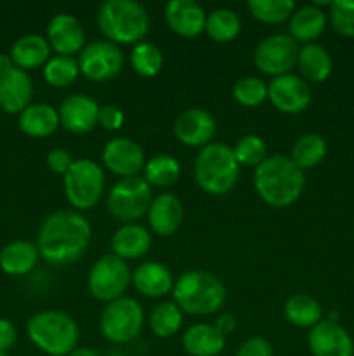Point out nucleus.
<instances>
[{"instance_id": "obj_1", "label": "nucleus", "mask_w": 354, "mask_h": 356, "mask_svg": "<svg viewBox=\"0 0 354 356\" xmlns=\"http://www.w3.org/2000/svg\"><path fill=\"white\" fill-rule=\"evenodd\" d=\"M92 238L90 222L78 211L61 209L44 219L38 228L37 249L52 266H68L87 252Z\"/></svg>"}, {"instance_id": "obj_2", "label": "nucleus", "mask_w": 354, "mask_h": 356, "mask_svg": "<svg viewBox=\"0 0 354 356\" xmlns=\"http://www.w3.org/2000/svg\"><path fill=\"white\" fill-rule=\"evenodd\" d=\"M305 186V176L290 156L271 155L253 169V188L260 200L276 209L294 205Z\"/></svg>"}, {"instance_id": "obj_3", "label": "nucleus", "mask_w": 354, "mask_h": 356, "mask_svg": "<svg viewBox=\"0 0 354 356\" xmlns=\"http://www.w3.org/2000/svg\"><path fill=\"white\" fill-rule=\"evenodd\" d=\"M97 26L111 44L135 45L149 33L148 10L135 0H106L97 10Z\"/></svg>"}, {"instance_id": "obj_4", "label": "nucleus", "mask_w": 354, "mask_h": 356, "mask_svg": "<svg viewBox=\"0 0 354 356\" xmlns=\"http://www.w3.org/2000/svg\"><path fill=\"white\" fill-rule=\"evenodd\" d=\"M174 302L193 316L215 315L226 302V287L215 275L189 270L180 275L172 289Z\"/></svg>"}, {"instance_id": "obj_5", "label": "nucleus", "mask_w": 354, "mask_h": 356, "mask_svg": "<svg viewBox=\"0 0 354 356\" xmlns=\"http://www.w3.org/2000/svg\"><path fill=\"white\" fill-rule=\"evenodd\" d=\"M26 334L33 346L49 356H69L78 348V323L68 313L58 309L35 313L28 320Z\"/></svg>"}, {"instance_id": "obj_6", "label": "nucleus", "mask_w": 354, "mask_h": 356, "mask_svg": "<svg viewBox=\"0 0 354 356\" xmlns=\"http://www.w3.org/2000/svg\"><path fill=\"white\" fill-rule=\"evenodd\" d=\"M239 169L233 148L222 143H210L200 149L194 160V179L201 191L214 197L229 193L236 186Z\"/></svg>"}, {"instance_id": "obj_7", "label": "nucleus", "mask_w": 354, "mask_h": 356, "mask_svg": "<svg viewBox=\"0 0 354 356\" xmlns=\"http://www.w3.org/2000/svg\"><path fill=\"white\" fill-rule=\"evenodd\" d=\"M106 188L104 169L90 159L73 162L68 172L62 176V190L66 200L75 211H90L101 200Z\"/></svg>"}, {"instance_id": "obj_8", "label": "nucleus", "mask_w": 354, "mask_h": 356, "mask_svg": "<svg viewBox=\"0 0 354 356\" xmlns=\"http://www.w3.org/2000/svg\"><path fill=\"white\" fill-rule=\"evenodd\" d=\"M153 202L151 186L141 176L124 177L111 186L106 207L115 219L124 225L144 218Z\"/></svg>"}, {"instance_id": "obj_9", "label": "nucleus", "mask_w": 354, "mask_h": 356, "mask_svg": "<svg viewBox=\"0 0 354 356\" xmlns=\"http://www.w3.org/2000/svg\"><path fill=\"white\" fill-rule=\"evenodd\" d=\"M144 323V309L135 299L120 298L104 306L99 329L104 339L113 344H127L139 336Z\"/></svg>"}, {"instance_id": "obj_10", "label": "nucleus", "mask_w": 354, "mask_h": 356, "mask_svg": "<svg viewBox=\"0 0 354 356\" xmlns=\"http://www.w3.org/2000/svg\"><path fill=\"white\" fill-rule=\"evenodd\" d=\"M132 282V271L127 261L115 254L99 257L90 268L87 277V289L90 296L99 302H113L124 298L125 291Z\"/></svg>"}, {"instance_id": "obj_11", "label": "nucleus", "mask_w": 354, "mask_h": 356, "mask_svg": "<svg viewBox=\"0 0 354 356\" xmlns=\"http://www.w3.org/2000/svg\"><path fill=\"white\" fill-rule=\"evenodd\" d=\"M297 42L287 33H274L260 40L253 51V65L266 75L280 76L290 73L297 66L298 58Z\"/></svg>"}, {"instance_id": "obj_12", "label": "nucleus", "mask_w": 354, "mask_h": 356, "mask_svg": "<svg viewBox=\"0 0 354 356\" xmlns=\"http://www.w3.org/2000/svg\"><path fill=\"white\" fill-rule=\"evenodd\" d=\"M80 73L92 82H108L124 68V52L120 45L108 40L87 44L76 58Z\"/></svg>"}, {"instance_id": "obj_13", "label": "nucleus", "mask_w": 354, "mask_h": 356, "mask_svg": "<svg viewBox=\"0 0 354 356\" xmlns=\"http://www.w3.org/2000/svg\"><path fill=\"white\" fill-rule=\"evenodd\" d=\"M267 99L281 113L298 115L311 106V87L301 75L294 73L274 76L267 82Z\"/></svg>"}, {"instance_id": "obj_14", "label": "nucleus", "mask_w": 354, "mask_h": 356, "mask_svg": "<svg viewBox=\"0 0 354 356\" xmlns=\"http://www.w3.org/2000/svg\"><path fill=\"white\" fill-rule=\"evenodd\" d=\"M177 141L189 148H205L217 132V122L203 108H187L180 111L172 125Z\"/></svg>"}, {"instance_id": "obj_15", "label": "nucleus", "mask_w": 354, "mask_h": 356, "mask_svg": "<svg viewBox=\"0 0 354 356\" xmlns=\"http://www.w3.org/2000/svg\"><path fill=\"white\" fill-rule=\"evenodd\" d=\"M104 167L110 172L124 177H134L139 176L141 170H144L146 156L144 149L128 138H113L103 146V153H101Z\"/></svg>"}, {"instance_id": "obj_16", "label": "nucleus", "mask_w": 354, "mask_h": 356, "mask_svg": "<svg viewBox=\"0 0 354 356\" xmlns=\"http://www.w3.org/2000/svg\"><path fill=\"white\" fill-rule=\"evenodd\" d=\"M307 346L312 356H354L351 334L332 320H321L309 330Z\"/></svg>"}, {"instance_id": "obj_17", "label": "nucleus", "mask_w": 354, "mask_h": 356, "mask_svg": "<svg viewBox=\"0 0 354 356\" xmlns=\"http://www.w3.org/2000/svg\"><path fill=\"white\" fill-rule=\"evenodd\" d=\"M47 42L52 51L58 56L80 54L85 47V31L78 17L68 13H59L49 21L47 24Z\"/></svg>"}, {"instance_id": "obj_18", "label": "nucleus", "mask_w": 354, "mask_h": 356, "mask_svg": "<svg viewBox=\"0 0 354 356\" xmlns=\"http://www.w3.org/2000/svg\"><path fill=\"white\" fill-rule=\"evenodd\" d=\"M99 104L87 94H71L59 106V122L61 127L73 134H85L97 125Z\"/></svg>"}, {"instance_id": "obj_19", "label": "nucleus", "mask_w": 354, "mask_h": 356, "mask_svg": "<svg viewBox=\"0 0 354 356\" xmlns=\"http://www.w3.org/2000/svg\"><path fill=\"white\" fill-rule=\"evenodd\" d=\"M165 21L183 38H194L205 31L207 13L194 0H170L165 6Z\"/></svg>"}, {"instance_id": "obj_20", "label": "nucleus", "mask_w": 354, "mask_h": 356, "mask_svg": "<svg viewBox=\"0 0 354 356\" xmlns=\"http://www.w3.org/2000/svg\"><path fill=\"white\" fill-rule=\"evenodd\" d=\"M33 96V83L28 72L10 68L0 75V110L9 115H19L30 106Z\"/></svg>"}, {"instance_id": "obj_21", "label": "nucleus", "mask_w": 354, "mask_h": 356, "mask_svg": "<svg viewBox=\"0 0 354 356\" xmlns=\"http://www.w3.org/2000/svg\"><path fill=\"white\" fill-rule=\"evenodd\" d=\"M174 284L172 271L160 261H144L132 271V285L144 298H163L172 292Z\"/></svg>"}, {"instance_id": "obj_22", "label": "nucleus", "mask_w": 354, "mask_h": 356, "mask_svg": "<svg viewBox=\"0 0 354 356\" xmlns=\"http://www.w3.org/2000/svg\"><path fill=\"white\" fill-rule=\"evenodd\" d=\"M149 228L158 236H170L180 228L184 218L183 204L172 193H163L153 198L148 211Z\"/></svg>"}, {"instance_id": "obj_23", "label": "nucleus", "mask_w": 354, "mask_h": 356, "mask_svg": "<svg viewBox=\"0 0 354 356\" xmlns=\"http://www.w3.org/2000/svg\"><path fill=\"white\" fill-rule=\"evenodd\" d=\"M149 247H151V233L137 222L118 226L117 232L111 235V250L115 256L124 261L146 256L149 252Z\"/></svg>"}, {"instance_id": "obj_24", "label": "nucleus", "mask_w": 354, "mask_h": 356, "mask_svg": "<svg viewBox=\"0 0 354 356\" xmlns=\"http://www.w3.org/2000/svg\"><path fill=\"white\" fill-rule=\"evenodd\" d=\"M51 51L47 38L37 33H28L14 42L10 49V59L16 68L30 72L45 66V63L51 59Z\"/></svg>"}, {"instance_id": "obj_25", "label": "nucleus", "mask_w": 354, "mask_h": 356, "mask_svg": "<svg viewBox=\"0 0 354 356\" xmlns=\"http://www.w3.org/2000/svg\"><path fill=\"white\" fill-rule=\"evenodd\" d=\"M17 124L21 132L37 139L49 138L61 127L58 110L47 103L30 104L17 115Z\"/></svg>"}, {"instance_id": "obj_26", "label": "nucleus", "mask_w": 354, "mask_h": 356, "mask_svg": "<svg viewBox=\"0 0 354 356\" xmlns=\"http://www.w3.org/2000/svg\"><path fill=\"white\" fill-rule=\"evenodd\" d=\"M183 348L189 356H219L226 348V336L214 323H194L183 334Z\"/></svg>"}, {"instance_id": "obj_27", "label": "nucleus", "mask_w": 354, "mask_h": 356, "mask_svg": "<svg viewBox=\"0 0 354 356\" xmlns=\"http://www.w3.org/2000/svg\"><path fill=\"white\" fill-rule=\"evenodd\" d=\"M297 68L307 83H321L332 75L333 61L330 52L319 44H305L298 51Z\"/></svg>"}, {"instance_id": "obj_28", "label": "nucleus", "mask_w": 354, "mask_h": 356, "mask_svg": "<svg viewBox=\"0 0 354 356\" xmlns=\"http://www.w3.org/2000/svg\"><path fill=\"white\" fill-rule=\"evenodd\" d=\"M38 257L40 254L35 243L16 240L0 250V270L10 277H23L37 266Z\"/></svg>"}, {"instance_id": "obj_29", "label": "nucleus", "mask_w": 354, "mask_h": 356, "mask_svg": "<svg viewBox=\"0 0 354 356\" xmlns=\"http://www.w3.org/2000/svg\"><path fill=\"white\" fill-rule=\"evenodd\" d=\"M326 13L321 7L314 6H304L301 9H295V13L290 17V37L295 42H304L305 44H312L319 35L325 31L326 28Z\"/></svg>"}, {"instance_id": "obj_30", "label": "nucleus", "mask_w": 354, "mask_h": 356, "mask_svg": "<svg viewBox=\"0 0 354 356\" xmlns=\"http://www.w3.org/2000/svg\"><path fill=\"white\" fill-rule=\"evenodd\" d=\"M283 315L292 325L311 330L323 320V309L321 305L312 296L298 292V294L290 296L285 301Z\"/></svg>"}, {"instance_id": "obj_31", "label": "nucleus", "mask_w": 354, "mask_h": 356, "mask_svg": "<svg viewBox=\"0 0 354 356\" xmlns=\"http://www.w3.org/2000/svg\"><path fill=\"white\" fill-rule=\"evenodd\" d=\"M205 31L217 44H229L242 31V21H239L238 14L235 10L219 7V9L207 13Z\"/></svg>"}, {"instance_id": "obj_32", "label": "nucleus", "mask_w": 354, "mask_h": 356, "mask_svg": "<svg viewBox=\"0 0 354 356\" xmlns=\"http://www.w3.org/2000/svg\"><path fill=\"white\" fill-rule=\"evenodd\" d=\"M326 149H328V146H326L323 136L316 134V132H309V134L301 136L295 141L290 159L304 172V170L314 169L316 165H319L325 160Z\"/></svg>"}, {"instance_id": "obj_33", "label": "nucleus", "mask_w": 354, "mask_h": 356, "mask_svg": "<svg viewBox=\"0 0 354 356\" xmlns=\"http://www.w3.org/2000/svg\"><path fill=\"white\" fill-rule=\"evenodd\" d=\"M183 327V312L174 301H163L149 313V329L160 339L174 337Z\"/></svg>"}, {"instance_id": "obj_34", "label": "nucleus", "mask_w": 354, "mask_h": 356, "mask_svg": "<svg viewBox=\"0 0 354 356\" xmlns=\"http://www.w3.org/2000/svg\"><path fill=\"white\" fill-rule=\"evenodd\" d=\"M180 177V163L172 155H155L146 160L144 179L149 186L167 188L177 183Z\"/></svg>"}, {"instance_id": "obj_35", "label": "nucleus", "mask_w": 354, "mask_h": 356, "mask_svg": "<svg viewBox=\"0 0 354 356\" xmlns=\"http://www.w3.org/2000/svg\"><path fill=\"white\" fill-rule=\"evenodd\" d=\"M246 9L264 24H280L290 21L292 14L295 13L294 0H250Z\"/></svg>"}, {"instance_id": "obj_36", "label": "nucleus", "mask_w": 354, "mask_h": 356, "mask_svg": "<svg viewBox=\"0 0 354 356\" xmlns=\"http://www.w3.org/2000/svg\"><path fill=\"white\" fill-rule=\"evenodd\" d=\"M130 66L137 75L153 79L163 68V52L151 42H139L132 47Z\"/></svg>"}, {"instance_id": "obj_37", "label": "nucleus", "mask_w": 354, "mask_h": 356, "mask_svg": "<svg viewBox=\"0 0 354 356\" xmlns=\"http://www.w3.org/2000/svg\"><path fill=\"white\" fill-rule=\"evenodd\" d=\"M78 61L76 58H69V56H52L44 66V80L56 89L69 87L78 79Z\"/></svg>"}, {"instance_id": "obj_38", "label": "nucleus", "mask_w": 354, "mask_h": 356, "mask_svg": "<svg viewBox=\"0 0 354 356\" xmlns=\"http://www.w3.org/2000/svg\"><path fill=\"white\" fill-rule=\"evenodd\" d=\"M233 153L239 167H257L267 159V146L260 136L246 134L236 141Z\"/></svg>"}, {"instance_id": "obj_39", "label": "nucleus", "mask_w": 354, "mask_h": 356, "mask_svg": "<svg viewBox=\"0 0 354 356\" xmlns=\"http://www.w3.org/2000/svg\"><path fill=\"white\" fill-rule=\"evenodd\" d=\"M233 97L245 108L260 106L267 101V82L259 76H243L233 86Z\"/></svg>"}, {"instance_id": "obj_40", "label": "nucleus", "mask_w": 354, "mask_h": 356, "mask_svg": "<svg viewBox=\"0 0 354 356\" xmlns=\"http://www.w3.org/2000/svg\"><path fill=\"white\" fill-rule=\"evenodd\" d=\"M328 16L337 33L354 37V0H333Z\"/></svg>"}, {"instance_id": "obj_41", "label": "nucleus", "mask_w": 354, "mask_h": 356, "mask_svg": "<svg viewBox=\"0 0 354 356\" xmlns=\"http://www.w3.org/2000/svg\"><path fill=\"white\" fill-rule=\"evenodd\" d=\"M124 122H125V113L120 106L106 104V106L99 108L97 125H101L104 131H118V129H121Z\"/></svg>"}, {"instance_id": "obj_42", "label": "nucleus", "mask_w": 354, "mask_h": 356, "mask_svg": "<svg viewBox=\"0 0 354 356\" xmlns=\"http://www.w3.org/2000/svg\"><path fill=\"white\" fill-rule=\"evenodd\" d=\"M45 162H47V167L51 172L58 174V176H65V174L69 170V167L73 165V162H75V160H73L71 153H69L68 149L54 148L47 153V159H45Z\"/></svg>"}, {"instance_id": "obj_43", "label": "nucleus", "mask_w": 354, "mask_h": 356, "mask_svg": "<svg viewBox=\"0 0 354 356\" xmlns=\"http://www.w3.org/2000/svg\"><path fill=\"white\" fill-rule=\"evenodd\" d=\"M236 356H274V351L269 341L260 336H253L243 341Z\"/></svg>"}, {"instance_id": "obj_44", "label": "nucleus", "mask_w": 354, "mask_h": 356, "mask_svg": "<svg viewBox=\"0 0 354 356\" xmlns=\"http://www.w3.org/2000/svg\"><path fill=\"white\" fill-rule=\"evenodd\" d=\"M17 341L16 327L10 320L0 318V353H9Z\"/></svg>"}, {"instance_id": "obj_45", "label": "nucleus", "mask_w": 354, "mask_h": 356, "mask_svg": "<svg viewBox=\"0 0 354 356\" xmlns=\"http://www.w3.org/2000/svg\"><path fill=\"white\" fill-rule=\"evenodd\" d=\"M214 327L222 336H228V334H231L236 329V318L233 315H228V313H222V315L215 318Z\"/></svg>"}, {"instance_id": "obj_46", "label": "nucleus", "mask_w": 354, "mask_h": 356, "mask_svg": "<svg viewBox=\"0 0 354 356\" xmlns=\"http://www.w3.org/2000/svg\"><path fill=\"white\" fill-rule=\"evenodd\" d=\"M14 68V63L10 59V54H0V75Z\"/></svg>"}, {"instance_id": "obj_47", "label": "nucleus", "mask_w": 354, "mask_h": 356, "mask_svg": "<svg viewBox=\"0 0 354 356\" xmlns=\"http://www.w3.org/2000/svg\"><path fill=\"white\" fill-rule=\"evenodd\" d=\"M69 356H101L97 351L90 350V348H75V350L69 353Z\"/></svg>"}, {"instance_id": "obj_48", "label": "nucleus", "mask_w": 354, "mask_h": 356, "mask_svg": "<svg viewBox=\"0 0 354 356\" xmlns=\"http://www.w3.org/2000/svg\"><path fill=\"white\" fill-rule=\"evenodd\" d=\"M0 356H9L7 353H0Z\"/></svg>"}]
</instances>
